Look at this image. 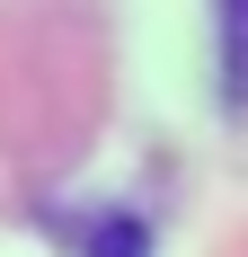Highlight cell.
<instances>
[{"mask_svg":"<svg viewBox=\"0 0 248 257\" xmlns=\"http://www.w3.org/2000/svg\"><path fill=\"white\" fill-rule=\"evenodd\" d=\"M222 89L248 115V0H222Z\"/></svg>","mask_w":248,"mask_h":257,"instance_id":"cell-1","label":"cell"}]
</instances>
